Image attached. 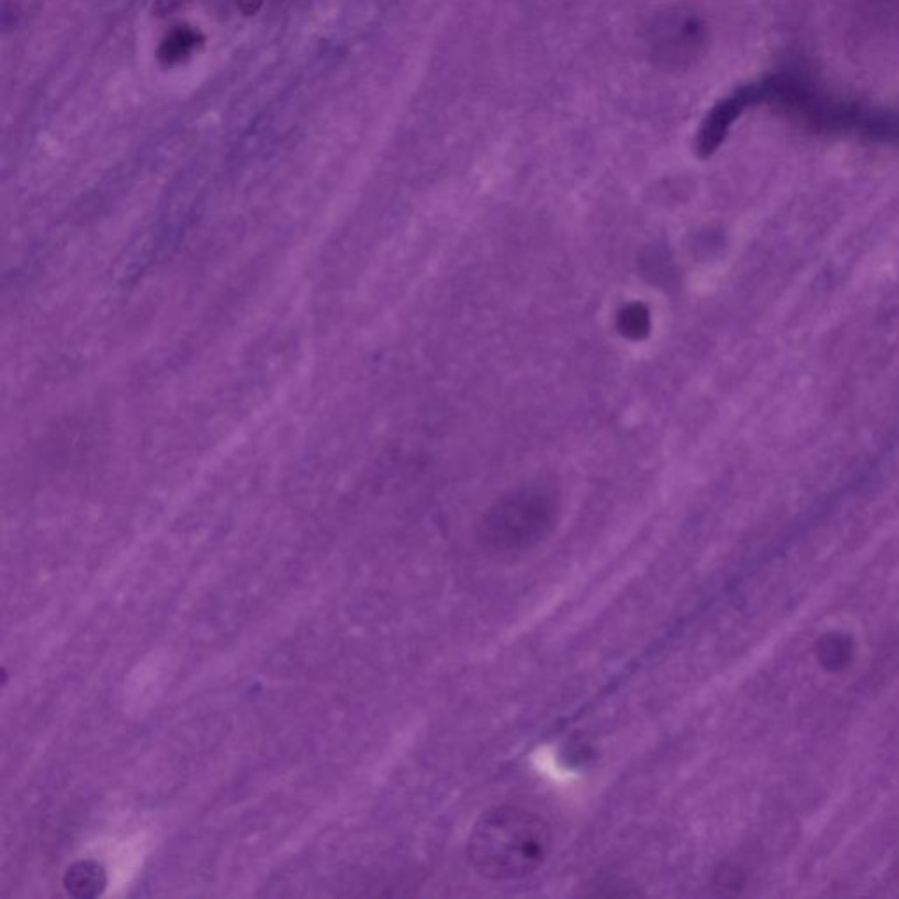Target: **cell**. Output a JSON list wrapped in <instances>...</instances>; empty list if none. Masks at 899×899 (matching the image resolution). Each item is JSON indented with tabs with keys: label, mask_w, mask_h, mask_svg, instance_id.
<instances>
[{
	"label": "cell",
	"mask_w": 899,
	"mask_h": 899,
	"mask_svg": "<svg viewBox=\"0 0 899 899\" xmlns=\"http://www.w3.org/2000/svg\"><path fill=\"white\" fill-rule=\"evenodd\" d=\"M552 847V830L543 817L503 805L483 812L474 822L468 857L482 877L505 883L538 872Z\"/></svg>",
	"instance_id": "cell-1"
},
{
	"label": "cell",
	"mask_w": 899,
	"mask_h": 899,
	"mask_svg": "<svg viewBox=\"0 0 899 899\" xmlns=\"http://www.w3.org/2000/svg\"><path fill=\"white\" fill-rule=\"evenodd\" d=\"M558 517L555 501L540 491L515 492L488 509L483 543L499 552L526 550L549 535Z\"/></svg>",
	"instance_id": "cell-2"
},
{
	"label": "cell",
	"mask_w": 899,
	"mask_h": 899,
	"mask_svg": "<svg viewBox=\"0 0 899 899\" xmlns=\"http://www.w3.org/2000/svg\"><path fill=\"white\" fill-rule=\"evenodd\" d=\"M707 43V29L701 18L675 11L659 18L652 29L654 57L666 66L682 67L694 60Z\"/></svg>",
	"instance_id": "cell-3"
},
{
	"label": "cell",
	"mask_w": 899,
	"mask_h": 899,
	"mask_svg": "<svg viewBox=\"0 0 899 899\" xmlns=\"http://www.w3.org/2000/svg\"><path fill=\"white\" fill-rule=\"evenodd\" d=\"M754 104L752 101L751 85L738 88L737 92L726 97L713 110L708 113L707 119L703 122L698 134V154L701 157H710L716 154L719 146L724 143L728 137V132L733 127L743 113H745L749 105Z\"/></svg>",
	"instance_id": "cell-4"
},
{
	"label": "cell",
	"mask_w": 899,
	"mask_h": 899,
	"mask_svg": "<svg viewBox=\"0 0 899 899\" xmlns=\"http://www.w3.org/2000/svg\"><path fill=\"white\" fill-rule=\"evenodd\" d=\"M64 886L70 896L79 899L95 898L105 887V874L99 863L81 861L67 869Z\"/></svg>",
	"instance_id": "cell-5"
},
{
	"label": "cell",
	"mask_w": 899,
	"mask_h": 899,
	"mask_svg": "<svg viewBox=\"0 0 899 899\" xmlns=\"http://www.w3.org/2000/svg\"><path fill=\"white\" fill-rule=\"evenodd\" d=\"M199 32L180 26L169 34L164 41L162 48H160V57L167 61H178L192 53V49L198 48Z\"/></svg>",
	"instance_id": "cell-6"
},
{
	"label": "cell",
	"mask_w": 899,
	"mask_h": 899,
	"mask_svg": "<svg viewBox=\"0 0 899 899\" xmlns=\"http://www.w3.org/2000/svg\"><path fill=\"white\" fill-rule=\"evenodd\" d=\"M619 329L628 338H643L650 329L649 312L640 304L626 307L619 316Z\"/></svg>",
	"instance_id": "cell-7"
},
{
	"label": "cell",
	"mask_w": 899,
	"mask_h": 899,
	"mask_svg": "<svg viewBox=\"0 0 899 899\" xmlns=\"http://www.w3.org/2000/svg\"><path fill=\"white\" fill-rule=\"evenodd\" d=\"M236 2L237 5L243 9V11H246V13H254V11H257V8H259L262 0H236Z\"/></svg>",
	"instance_id": "cell-8"
}]
</instances>
